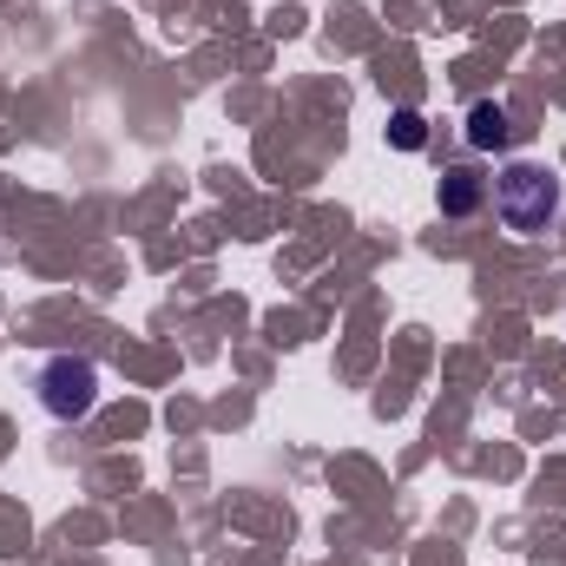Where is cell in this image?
<instances>
[{
	"instance_id": "obj_1",
	"label": "cell",
	"mask_w": 566,
	"mask_h": 566,
	"mask_svg": "<svg viewBox=\"0 0 566 566\" xmlns=\"http://www.w3.org/2000/svg\"><path fill=\"white\" fill-rule=\"evenodd\" d=\"M560 205H566V185L547 171V165H507L494 178V211L514 238H547L560 224Z\"/></svg>"
},
{
	"instance_id": "obj_2",
	"label": "cell",
	"mask_w": 566,
	"mask_h": 566,
	"mask_svg": "<svg viewBox=\"0 0 566 566\" xmlns=\"http://www.w3.org/2000/svg\"><path fill=\"white\" fill-rule=\"evenodd\" d=\"M33 389H40V409H46V416L80 422V416H93V402H99V369H93L86 356H46Z\"/></svg>"
},
{
	"instance_id": "obj_3",
	"label": "cell",
	"mask_w": 566,
	"mask_h": 566,
	"mask_svg": "<svg viewBox=\"0 0 566 566\" xmlns=\"http://www.w3.org/2000/svg\"><path fill=\"white\" fill-rule=\"evenodd\" d=\"M468 145H474V151H501V145H514V119H507L501 99H474V106H468Z\"/></svg>"
},
{
	"instance_id": "obj_4",
	"label": "cell",
	"mask_w": 566,
	"mask_h": 566,
	"mask_svg": "<svg viewBox=\"0 0 566 566\" xmlns=\"http://www.w3.org/2000/svg\"><path fill=\"white\" fill-rule=\"evenodd\" d=\"M488 198V185H481V171H468V165H454V171H441V218H468L474 205Z\"/></svg>"
},
{
	"instance_id": "obj_5",
	"label": "cell",
	"mask_w": 566,
	"mask_h": 566,
	"mask_svg": "<svg viewBox=\"0 0 566 566\" xmlns=\"http://www.w3.org/2000/svg\"><path fill=\"white\" fill-rule=\"evenodd\" d=\"M389 145H396V151H422L428 145V119L416 106H396V113H389Z\"/></svg>"
}]
</instances>
